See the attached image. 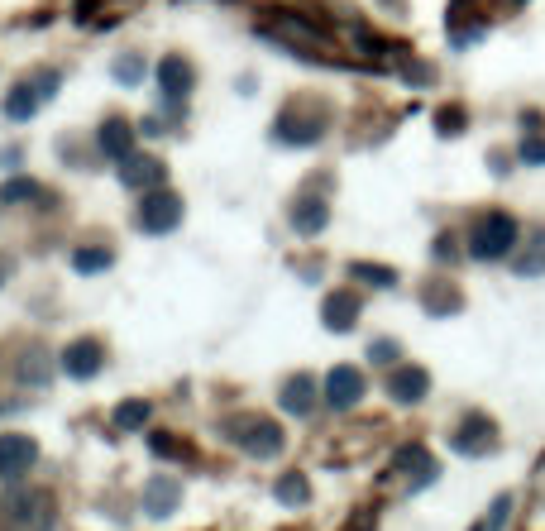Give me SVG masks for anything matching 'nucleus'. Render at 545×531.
Here are the masks:
<instances>
[{
  "mask_svg": "<svg viewBox=\"0 0 545 531\" xmlns=\"http://www.w3.org/2000/svg\"><path fill=\"white\" fill-rule=\"evenodd\" d=\"M115 82H125V87L144 82V53H125V58L115 63Z\"/></svg>",
  "mask_w": 545,
  "mask_h": 531,
  "instance_id": "bb28decb",
  "label": "nucleus"
},
{
  "mask_svg": "<svg viewBox=\"0 0 545 531\" xmlns=\"http://www.w3.org/2000/svg\"><path fill=\"white\" fill-rule=\"evenodd\" d=\"M397 474H407V484H412V493H416V488L436 484L440 465L431 460V450H426V445H402V455H397Z\"/></svg>",
  "mask_w": 545,
  "mask_h": 531,
  "instance_id": "9b49d317",
  "label": "nucleus"
},
{
  "mask_svg": "<svg viewBox=\"0 0 545 531\" xmlns=\"http://www.w3.org/2000/svg\"><path fill=\"white\" fill-rule=\"evenodd\" d=\"M20 378H29V383H34V388H44V383H48V369H44V364H34V359H24Z\"/></svg>",
  "mask_w": 545,
  "mask_h": 531,
  "instance_id": "72a5a7b5",
  "label": "nucleus"
},
{
  "mask_svg": "<svg viewBox=\"0 0 545 531\" xmlns=\"http://www.w3.org/2000/svg\"><path fill=\"white\" fill-rule=\"evenodd\" d=\"M326 221H330V206L321 197H302L292 206V230L297 235H316V230H326Z\"/></svg>",
  "mask_w": 545,
  "mask_h": 531,
  "instance_id": "f3484780",
  "label": "nucleus"
},
{
  "mask_svg": "<svg viewBox=\"0 0 545 531\" xmlns=\"http://www.w3.org/2000/svg\"><path fill=\"white\" fill-rule=\"evenodd\" d=\"M388 393H393V402H402V407H416V402H426V393H431V374H426L421 364H402V369H393V378H388Z\"/></svg>",
  "mask_w": 545,
  "mask_h": 531,
  "instance_id": "9d476101",
  "label": "nucleus"
},
{
  "mask_svg": "<svg viewBox=\"0 0 545 531\" xmlns=\"http://www.w3.org/2000/svg\"><path fill=\"white\" fill-rule=\"evenodd\" d=\"M163 177H168V168L158 163V158H125V168H120V182L125 187H144V192H153V187H163Z\"/></svg>",
  "mask_w": 545,
  "mask_h": 531,
  "instance_id": "2eb2a0df",
  "label": "nucleus"
},
{
  "mask_svg": "<svg viewBox=\"0 0 545 531\" xmlns=\"http://www.w3.org/2000/svg\"><path fill=\"white\" fill-rule=\"evenodd\" d=\"M455 235H440V240H436V259H455V254H459V249H455Z\"/></svg>",
  "mask_w": 545,
  "mask_h": 531,
  "instance_id": "f704fd0d",
  "label": "nucleus"
},
{
  "mask_svg": "<svg viewBox=\"0 0 545 531\" xmlns=\"http://www.w3.org/2000/svg\"><path fill=\"white\" fill-rule=\"evenodd\" d=\"M354 321H359V292H349V288L330 292L326 297V326L330 331H349Z\"/></svg>",
  "mask_w": 545,
  "mask_h": 531,
  "instance_id": "dca6fc26",
  "label": "nucleus"
},
{
  "mask_svg": "<svg viewBox=\"0 0 545 531\" xmlns=\"http://www.w3.org/2000/svg\"><path fill=\"white\" fill-rule=\"evenodd\" d=\"M507 512H512V498L502 493L498 503H493V512H488V517H483V522H479L474 531H502V522H507Z\"/></svg>",
  "mask_w": 545,
  "mask_h": 531,
  "instance_id": "c756f323",
  "label": "nucleus"
},
{
  "mask_svg": "<svg viewBox=\"0 0 545 531\" xmlns=\"http://www.w3.org/2000/svg\"><path fill=\"white\" fill-rule=\"evenodd\" d=\"M522 163H531V168H541L545 163V134L541 130H531L522 139Z\"/></svg>",
  "mask_w": 545,
  "mask_h": 531,
  "instance_id": "c85d7f7f",
  "label": "nucleus"
},
{
  "mask_svg": "<svg viewBox=\"0 0 545 531\" xmlns=\"http://www.w3.org/2000/svg\"><path fill=\"white\" fill-rule=\"evenodd\" d=\"M225 431H230V441L244 445L254 460H273V455H283V431H278V421L235 417V421H225Z\"/></svg>",
  "mask_w": 545,
  "mask_h": 531,
  "instance_id": "f03ea898",
  "label": "nucleus"
},
{
  "mask_svg": "<svg viewBox=\"0 0 545 531\" xmlns=\"http://www.w3.org/2000/svg\"><path fill=\"white\" fill-rule=\"evenodd\" d=\"M450 39H455L459 48L464 44H474V39H479L483 34V15H479V0H455V5H450Z\"/></svg>",
  "mask_w": 545,
  "mask_h": 531,
  "instance_id": "ddd939ff",
  "label": "nucleus"
},
{
  "mask_svg": "<svg viewBox=\"0 0 545 531\" xmlns=\"http://www.w3.org/2000/svg\"><path fill=\"white\" fill-rule=\"evenodd\" d=\"M349 273H354V278H369L373 288H393L397 283V273L393 268H383V264H354Z\"/></svg>",
  "mask_w": 545,
  "mask_h": 531,
  "instance_id": "cd10ccee",
  "label": "nucleus"
},
{
  "mask_svg": "<svg viewBox=\"0 0 545 531\" xmlns=\"http://www.w3.org/2000/svg\"><path fill=\"white\" fill-rule=\"evenodd\" d=\"M450 445H455L459 455H469V460L493 455V450H498V426H493V417H483V412H469V417L455 426Z\"/></svg>",
  "mask_w": 545,
  "mask_h": 531,
  "instance_id": "20e7f679",
  "label": "nucleus"
},
{
  "mask_svg": "<svg viewBox=\"0 0 545 531\" xmlns=\"http://www.w3.org/2000/svg\"><path fill=\"white\" fill-rule=\"evenodd\" d=\"M34 460H39V445L29 436H0V479L5 484H20Z\"/></svg>",
  "mask_w": 545,
  "mask_h": 531,
  "instance_id": "0eeeda50",
  "label": "nucleus"
},
{
  "mask_svg": "<svg viewBox=\"0 0 545 531\" xmlns=\"http://www.w3.org/2000/svg\"><path fill=\"white\" fill-rule=\"evenodd\" d=\"M464 120H469V115H464V106H445V111L436 115L440 134H459V130H464Z\"/></svg>",
  "mask_w": 545,
  "mask_h": 531,
  "instance_id": "7c9ffc66",
  "label": "nucleus"
},
{
  "mask_svg": "<svg viewBox=\"0 0 545 531\" xmlns=\"http://www.w3.org/2000/svg\"><path fill=\"white\" fill-rule=\"evenodd\" d=\"M177 498H182V484L168 479V474H158V479L144 484V512H149V517H168V512L177 508Z\"/></svg>",
  "mask_w": 545,
  "mask_h": 531,
  "instance_id": "4468645a",
  "label": "nucleus"
},
{
  "mask_svg": "<svg viewBox=\"0 0 545 531\" xmlns=\"http://www.w3.org/2000/svg\"><path fill=\"white\" fill-rule=\"evenodd\" d=\"M149 412H153V407L144 398H130V402H120V407L110 412V426H115V431H144Z\"/></svg>",
  "mask_w": 545,
  "mask_h": 531,
  "instance_id": "5701e85b",
  "label": "nucleus"
},
{
  "mask_svg": "<svg viewBox=\"0 0 545 531\" xmlns=\"http://www.w3.org/2000/svg\"><path fill=\"white\" fill-rule=\"evenodd\" d=\"M10 268H15V264H10V259H5V254H0V283H5V278H10Z\"/></svg>",
  "mask_w": 545,
  "mask_h": 531,
  "instance_id": "c9c22d12",
  "label": "nucleus"
},
{
  "mask_svg": "<svg viewBox=\"0 0 545 531\" xmlns=\"http://www.w3.org/2000/svg\"><path fill=\"white\" fill-rule=\"evenodd\" d=\"M149 450L153 455H163V460H182V455H187V445L168 441V436H149Z\"/></svg>",
  "mask_w": 545,
  "mask_h": 531,
  "instance_id": "2f4dec72",
  "label": "nucleus"
},
{
  "mask_svg": "<svg viewBox=\"0 0 545 531\" xmlns=\"http://www.w3.org/2000/svg\"><path fill=\"white\" fill-rule=\"evenodd\" d=\"M134 225H139L144 235H168V230H177V225H182V197L163 192V187L144 192L139 211H134Z\"/></svg>",
  "mask_w": 545,
  "mask_h": 531,
  "instance_id": "7ed1b4c3",
  "label": "nucleus"
},
{
  "mask_svg": "<svg viewBox=\"0 0 545 531\" xmlns=\"http://www.w3.org/2000/svg\"><path fill=\"white\" fill-rule=\"evenodd\" d=\"M359 398H364V374H359L354 364H335L326 374V402L335 412H349Z\"/></svg>",
  "mask_w": 545,
  "mask_h": 531,
  "instance_id": "6e6552de",
  "label": "nucleus"
},
{
  "mask_svg": "<svg viewBox=\"0 0 545 531\" xmlns=\"http://www.w3.org/2000/svg\"><path fill=\"white\" fill-rule=\"evenodd\" d=\"M517 240H522V230H517V221L507 211H483L474 230H469V259H479V264L507 259L517 249Z\"/></svg>",
  "mask_w": 545,
  "mask_h": 531,
  "instance_id": "f257e3e1",
  "label": "nucleus"
},
{
  "mask_svg": "<svg viewBox=\"0 0 545 531\" xmlns=\"http://www.w3.org/2000/svg\"><path fill=\"white\" fill-rule=\"evenodd\" d=\"M115 264V254H110L106 244H91V249H77V254H72V268H77V273H101V268H110Z\"/></svg>",
  "mask_w": 545,
  "mask_h": 531,
  "instance_id": "393cba45",
  "label": "nucleus"
},
{
  "mask_svg": "<svg viewBox=\"0 0 545 531\" xmlns=\"http://www.w3.org/2000/svg\"><path fill=\"white\" fill-rule=\"evenodd\" d=\"M512 268H517L522 278H541L545 273V230H536V235L526 240V249L512 259Z\"/></svg>",
  "mask_w": 545,
  "mask_h": 531,
  "instance_id": "412c9836",
  "label": "nucleus"
},
{
  "mask_svg": "<svg viewBox=\"0 0 545 531\" xmlns=\"http://www.w3.org/2000/svg\"><path fill=\"white\" fill-rule=\"evenodd\" d=\"M321 130H326V115H311V120L283 115V120H278V139H283V144H316Z\"/></svg>",
  "mask_w": 545,
  "mask_h": 531,
  "instance_id": "a211bd4d",
  "label": "nucleus"
},
{
  "mask_svg": "<svg viewBox=\"0 0 545 531\" xmlns=\"http://www.w3.org/2000/svg\"><path fill=\"white\" fill-rule=\"evenodd\" d=\"M101 364H106V350H101V340H91V335L72 340V345L63 350L67 378H96L101 374Z\"/></svg>",
  "mask_w": 545,
  "mask_h": 531,
  "instance_id": "1a4fd4ad",
  "label": "nucleus"
},
{
  "mask_svg": "<svg viewBox=\"0 0 545 531\" xmlns=\"http://www.w3.org/2000/svg\"><path fill=\"white\" fill-rule=\"evenodd\" d=\"M316 407V383L306 374H297V378H287L283 383V412H292V417H306Z\"/></svg>",
  "mask_w": 545,
  "mask_h": 531,
  "instance_id": "6ab92c4d",
  "label": "nucleus"
},
{
  "mask_svg": "<svg viewBox=\"0 0 545 531\" xmlns=\"http://www.w3.org/2000/svg\"><path fill=\"white\" fill-rule=\"evenodd\" d=\"M96 144H101V154H106L110 163H125V158H134V130H130V120L110 115L106 125H101V134H96Z\"/></svg>",
  "mask_w": 545,
  "mask_h": 531,
  "instance_id": "f8f14e48",
  "label": "nucleus"
},
{
  "mask_svg": "<svg viewBox=\"0 0 545 531\" xmlns=\"http://www.w3.org/2000/svg\"><path fill=\"white\" fill-rule=\"evenodd\" d=\"M273 493H278V503H283V508H302L306 498H311V484H306L302 474H283Z\"/></svg>",
  "mask_w": 545,
  "mask_h": 531,
  "instance_id": "b1692460",
  "label": "nucleus"
},
{
  "mask_svg": "<svg viewBox=\"0 0 545 531\" xmlns=\"http://www.w3.org/2000/svg\"><path fill=\"white\" fill-rule=\"evenodd\" d=\"M0 201H5V206H15V201H39V182L15 177V182H5V187H0Z\"/></svg>",
  "mask_w": 545,
  "mask_h": 531,
  "instance_id": "a878e982",
  "label": "nucleus"
},
{
  "mask_svg": "<svg viewBox=\"0 0 545 531\" xmlns=\"http://www.w3.org/2000/svg\"><path fill=\"white\" fill-rule=\"evenodd\" d=\"M263 39H278L283 48H326V34L321 29H311L306 20H297V15H278V20L259 24Z\"/></svg>",
  "mask_w": 545,
  "mask_h": 531,
  "instance_id": "39448f33",
  "label": "nucleus"
},
{
  "mask_svg": "<svg viewBox=\"0 0 545 531\" xmlns=\"http://www.w3.org/2000/svg\"><path fill=\"white\" fill-rule=\"evenodd\" d=\"M421 302H426V311H431V316H455V311L464 307V297H459L450 283H431V288L421 292Z\"/></svg>",
  "mask_w": 545,
  "mask_h": 531,
  "instance_id": "4be33fe9",
  "label": "nucleus"
},
{
  "mask_svg": "<svg viewBox=\"0 0 545 531\" xmlns=\"http://www.w3.org/2000/svg\"><path fill=\"white\" fill-rule=\"evenodd\" d=\"M39 106H44V91H39V82H20V87L5 96V115H10V120H29Z\"/></svg>",
  "mask_w": 545,
  "mask_h": 531,
  "instance_id": "aec40b11",
  "label": "nucleus"
},
{
  "mask_svg": "<svg viewBox=\"0 0 545 531\" xmlns=\"http://www.w3.org/2000/svg\"><path fill=\"white\" fill-rule=\"evenodd\" d=\"M397 354H402V350H397V340H373V345H369V359H373V364H393Z\"/></svg>",
  "mask_w": 545,
  "mask_h": 531,
  "instance_id": "473e14b6",
  "label": "nucleus"
},
{
  "mask_svg": "<svg viewBox=\"0 0 545 531\" xmlns=\"http://www.w3.org/2000/svg\"><path fill=\"white\" fill-rule=\"evenodd\" d=\"M158 87H163V101H168L173 111H182V106H187V91L197 87V72H192L187 58H163V63H158Z\"/></svg>",
  "mask_w": 545,
  "mask_h": 531,
  "instance_id": "423d86ee",
  "label": "nucleus"
}]
</instances>
